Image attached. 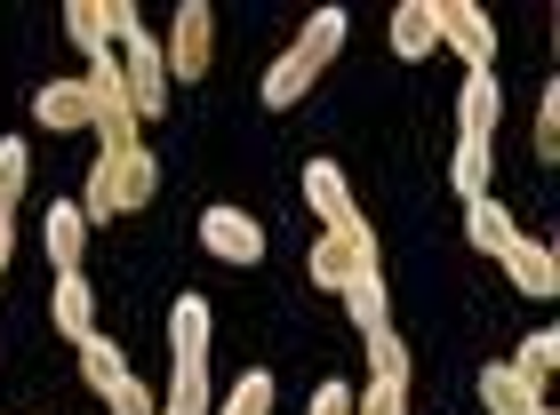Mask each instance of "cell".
<instances>
[{
    "instance_id": "cell-26",
    "label": "cell",
    "mask_w": 560,
    "mask_h": 415,
    "mask_svg": "<svg viewBox=\"0 0 560 415\" xmlns=\"http://www.w3.org/2000/svg\"><path fill=\"white\" fill-rule=\"evenodd\" d=\"M369 368H376V383H409V344L385 328V335H369Z\"/></svg>"
},
{
    "instance_id": "cell-8",
    "label": "cell",
    "mask_w": 560,
    "mask_h": 415,
    "mask_svg": "<svg viewBox=\"0 0 560 415\" xmlns=\"http://www.w3.org/2000/svg\"><path fill=\"white\" fill-rule=\"evenodd\" d=\"M497 264L513 272V288H521L528 304H552V296H560V264H552V248H545V240H513V248L497 256Z\"/></svg>"
},
{
    "instance_id": "cell-12",
    "label": "cell",
    "mask_w": 560,
    "mask_h": 415,
    "mask_svg": "<svg viewBox=\"0 0 560 415\" xmlns=\"http://www.w3.org/2000/svg\"><path fill=\"white\" fill-rule=\"evenodd\" d=\"M313 81H320V57L296 40L289 57H280V64L265 72V104H272V112H289V104H304V96H313Z\"/></svg>"
},
{
    "instance_id": "cell-4",
    "label": "cell",
    "mask_w": 560,
    "mask_h": 415,
    "mask_svg": "<svg viewBox=\"0 0 560 415\" xmlns=\"http://www.w3.org/2000/svg\"><path fill=\"white\" fill-rule=\"evenodd\" d=\"M369 256H376L369 224H352V232H320V240H313V288H328V296H337L345 280L369 264Z\"/></svg>"
},
{
    "instance_id": "cell-14",
    "label": "cell",
    "mask_w": 560,
    "mask_h": 415,
    "mask_svg": "<svg viewBox=\"0 0 560 415\" xmlns=\"http://www.w3.org/2000/svg\"><path fill=\"white\" fill-rule=\"evenodd\" d=\"M48 320L65 328V344H81V335H96V296L81 272H57V296H48Z\"/></svg>"
},
{
    "instance_id": "cell-30",
    "label": "cell",
    "mask_w": 560,
    "mask_h": 415,
    "mask_svg": "<svg viewBox=\"0 0 560 415\" xmlns=\"http://www.w3.org/2000/svg\"><path fill=\"white\" fill-rule=\"evenodd\" d=\"M560 152V88H545V104H537V161H552Z\"/></svg>"
},
{
    "instance_id": "cell-21",
    "label": "cell",
    "mask_w": 560,
    "mask_h": 415,
    "mask_svg": "<svg viewBox=\"0 0 560 415\" xmlns=\"http://www.w3.org/2000/svg\"><path fill=\"white\" fill-rule=\"evenodd\" d=\"M552 359H560V335H552V328H537V335H528V344H521L513 359H504V368H513V376L528 383V392H545V376H552Z\"/></svg>"
},
{
    "instance_id": "cell-29",
    "label": "cell",
    "mask_w": 560,
    "mask_h": 415,
    "mask_svg": "<svg viewBox=\"0 0 560 415\" xmlns=\"http://www.w3.org/2000/svg\"><path fill=\"white\" fill-rule=\"evenodd\" d=\"M352 415H409V383H369V400H352Z\"/></svg>"
},
{
    "instance_id": "cell-17",
    "label": "cell",
    "mask_w": 560,
    "mask_h": 415,
    "mask_svg": "<svg viewBox=\"0 0 560 415\" xmlns=\"http://www.w3.org/2000/svg\"><path fill=\"white\" fill-rule=\"evenodd\" d=\"M168 344H176V359H209V296H176Z\"/></svg>"
},
{
    "instance_id": "cell-2",
    "label": "cell",
    "mask_w": 560,
    "mask_h": 415,
    "mask_svg": "<svg viewBox=\"0 0 560 415\" xmlns=\"http://www.w3.org/2000/svg\"><path fill=\"white\" fill-rule=\"evenodd\" d=\"M113 57H120L129 112H137V120H161V112H168V64H161V40H144V24H137V33L113 40Z\"/></svg>"
},
{
    "instance_id": "cell-23",
    "label": "cell",
    "mask_w": 560,
    "mask_h": 415,
    "mask_svg": "<svg viewBox=\"0 0 560 415\" xmlns=\"http://www.w3.org/2000/svg\"><path fill=\"white\" fill-rule=\"evenodd\" d=\"M24 176H33L24 137H0V208H9V216H16V200H24Z\"/></svg>"
},
{
    "instance_id": "cell-32",
    "label": "cell",
    "mask_w": 560,
    "mask_h": 415,
    "mask_svg": "<svg viewBox=\"0 0 560 415\" xmlns=\"http://www.w3.org/2000/svg\"><path fill=\"white\" fill-rule=\"evenodd\" d=\"M313 415H352V392H345V383H320V392H313Z\"/></svg>"
},
{
    "instance_id": "cell-24",
    "label": "cell",
    "mask_w": 560,
    "mask_h": 415,
    "mask_svg": "<svg viewBox=\"0 0 560 415\" xmlns=\"http://www.w3.org/2000/svg\"><path fill=\"white\" fill-rule=\"evenodd\" d=\"M448 185L465 192V200H489V144H456V168H448Z\"/></svg>"
},
{
    "instance_id": "cell-27",
    "label": "cell",
    "mask_w": 560,
    "mask_h": 415,
    "mask_svg": "<svg viewBox=\"0 0 560 415\" xmlns=\"http://www.w3.org/2000/svg\"><path fill=\"white\" fill-rule=\"evenodd\" d=\"M224 415H272V376L248 368V376L233 383V400H224Z\"/></svg>"
},
{
    "instance_id": "cell-34",
    "label": "cell",
    "mask_w": 560,
    "mask_h": 415,
    "mask_svg": "<svg viewBox=\"0 0 560 415\" xmlns=\"http://www.w3.org/2000/svg\"><path fill=\"white\" fill-rule=\"evenodd\" d=\"M537 415H552V407H537Z\"/></svg>"
},
{
    "instance_id": "cell-33",
    "label": "cell",
    "mask_w": 560,
    "mask_h": 415,
    "mask_svg": "<svg viewBox=\"0 0 560 415\" xmlns=\"http://www.w3.org/2000/svg\"><path fill=\"white\" fill-rule=\"evenodd\" d=\"M9 256H16V216L0 208V272H9Z\"/></svg>"
},
{
    "instance_id": "cell-15",
    "label": "cell",
    "mask_w": 560,
    "mask_h": 415,
    "mask_svg": "<svg viewBox=\"0 0 560 415\" xmlns=\"http://www.w3.org/2000/svg\"><path fill=\"white\" fill-rule=\"evenodd\" d=\"M40 240H48V264L57 272H81V248H89V216L72 200H57L48 208V224H40Z\"/></svg>"
},
{
    "instance_id": "cell-19",
    "label": "cell",
    "mask_w": 560,
    "mask_h": 415,
    "mask_svg": "<svg viewBox=\"0 0 560 415\" xmlns=\"http://www.w3.org/2000/svg\"><path fill=\"white\" fill-rule=\"evenodd\" d=\"M65 33L81 57H113V33H105V0H72L65 9Z\"/></svg>"
},
{
    "instance_id": "cell-3",
    "label": "cell",
    "mask_w": 560,
    "mask_h": 415,
    "mask_svg": "<svg viewBox=\"0 0 560 415\" xmlns=\"http://www.w3.org/2000/svg\"><path fill=\"white\" fill-rule=\"evenodd\" d=\"M209 33H217L209 0H185V9H176V24H168V48H161L168 81H200V72H209Z\"/></svg>"
},
{
    "instance_id": "cell-11",
    "label": "cell",
    "mask_w": 560,
    "mask_h": 415,
    "mask_svg": "<svg viewBox=\"0 0 560 415\" xmlns=\"http://www.w3.org/2000/svg\"><path fill=\"white\" fill-rule=\"evenodd\" d=\"M33 120H40V128H96L89 81H48V88L33 96Z\"/></svg>"
},
{
    "instance_id": "cell-20",
    "label": "cell",
    "mask_w": 560,
    "mask_h": 415,
    "mask_svg": "<svg viewBox=\"0 0 560 415\" xmlns=\"http://www.w3.org/2000/svg\"><path fill=\"white\" fill-rule=\"evenodd\" d=\"M81 376L96 383V392L129 383V359H120V344H113V335H81Z\"/></svg>"
},
{
    "instance_id": "cell-7",
    "label": "cell",
    "mask_w": 560,
    "mask_h": 415,
    "mask_svg": "<svg viewBox=\"0 0 560 415\" xmlns=\"http://www.w3.org/2000/svg\"><path fill=\"white\" fill-rule=\"evenodd\" d=\"M441 40H448L472 72H489V64H497V33H489V16H480L472 0H441Z\"/></svg>"
},
{
    "instance_id": "cell-5",
    "label": "cell",
    "mask_w": 560,
    "mask_h": 415,
    "mask_svg": "<svg viewBox=\"0 0 560 415\" xmlns=\"http://www.w3.org/2000/svg\"><path fill=\"white\" fill-rule=\"evenodd\" d=\"M304 200H313L320 232H352V224H361V208H352V185H345L337 161H304Z\"/></svg>"
},
{
    "instance_id": "cell-16",
    "label": "cell",
    "mask_w": 560,
    "mask_h": 415,
    "mask_svg": "<svg viewBox=\"0 0 560 415\" xmlns=\"http://www.w3.org/2000/svg\"><path fill=\"white\" fill-rule=\"evenodd\" d=\"M480 407H489V415H537L545 400L528 392V383L504 368V359H497V368H480Z\"/></svg>"
},
{
    "instance_id": "cell-6",
    "label": "cell",
    "mask_w": 560,
    "mask_h": 415,
    "mask_svg": "<svg viewBox=\"0 0 560 415\" xmlns=\"http://www.w3.org/2000/svg\"><path fill=\"white\" fill-rule=\"evenodd\" d=\"M200 248L217 256V264H257L265 256V232L241 216V208H209V216H200Z\"/></svg>"
},
{
    "instance_id": "cell-25",
    "label": "cell",
    "mask_w": 560,
    "mask_h": 415,
    "mask_svg": "<svg viewBox=\"0 0 560 415\" xmlns=\"http://www.w3.org/2000/svg\"><path fill=\"white\" fill-rule=\"evenodd\" d=\"M137 112H129V104H96V137H105V152H137L144 137H137Z\"/></svg>"
},
{
    "instance_id": "cell-22",
    "label": "cell",
    "mask_w": 560,
    "mask_h": 415,
    "mask_svg": "<svg viewBox=\"0 0 560 415\" xmlns=\"http://www.w3.org/2000/svg\"><path fill=\"white\" fill-rule=\"evenodd\" d=\"M161 415H209V368H200V359H176V383H168Z\"/></svg>"
},
{
    "instance_id": "cell-13",
    "label": "cell",
    "mask_w": 560,
    "mask_h": 415,
    "mask_svg": "<svg viewBox=\"0 0 560 415\" xmlns=\"http://www.w3.org/2000/svg\"><path fill=\"white\" fill-rule=\"evenodd\" d=\"M497 112H504L497 72H472L465 96H456V128H465V144H489V137H497Z\"/></svg>"
},
{
    "instance_id": "cell-31",
    "label": "cell",
    "mask_w": 560,
    "mask_h": 415,
    "mask_svg": "<svg viewBox=\"0 0 560 415\" xmlns=\"http://www.w3.org/2000/svg\"><path fill=\"white\" fill-rule=\"evenodd\" d=\"M105 407H113V415H161V407H152V392H144L137 376H129V383H113V392H105Z\"/></svg>"
},
{
    "instance_id": "cell-10",
    "label": "cell",
    "mask_w": 560,
    "mask_h": 415,
    "mask_svg": "<svg viewBox=\"0 0 560 415\" xmlns=\"http://www.w3.org/2000/svg\"><path fill=\"white\" fill-rule=\"evenodd\" d=\"M337 296L352 304V328H361V335H385V328H393V296H385V264H376V256L345 280Z\"/></svg>"
},
{
    "instance_id": "cell-28",
    "label": "cell",
    "mask_w": 560,
    "mask_h": 415,
    "mask_svg": "<svg viewBox=\"0 0 560 415\" xmlns=\"http://www.w3.org/2000/svg\"><path fill=\"white\" fill-rule=\"evenodd\" d=\"M304 48H313V57L328 64V57H337V48H345V9H320L313 24H304Z\"/></svg>"
},
{
    "instance_id": "cell-9",
    "label": "cell",
    "mask_w": 560,
    "mask_h": 415,
    "mask_svg": "<svg viewBox=\"0 0 560 415\" xmlns=\"http://www.w3.org/2000/svg\"><path fill=\"white\" fill-rule=\"evenodd\" d=\"M432 48H441V0H400V9H393V57L424 64Z\"/></svg>"
},
{
    "instance_id": "cell-18",
    "label": "cell",
    "mask_w": 560,
    "mask_h": 415,
    "mask_svg": "<svg viewBox=\"0 0 560 415\" xmlns=\"http://www.w3.org/2000/svg\"><path fill=\"white\" fill-rule=\"evenodd\" d=\"M465 232H472L480 256H504V248L521 240V232H513V208H497V200H465Z\"/></svg>"
},
{
    "instance_id": "cell-1",
    "label": "cell",
    "mask_w": 560,
    "mask_h": 415,
    "mask_svg": "<svg viewBox=\"0 0 560 415\" xmlns=\"http://www.w3.org/2000/svg\"><path fill=\"white\" fill-rule=\"evenodd\" d=\"M152 192H161V161L137 144V152H105V161L89 168V200L81 216L89 224H113V216H137V208H152Z\"/></svg>"
}]
</instances>
